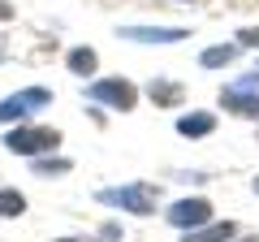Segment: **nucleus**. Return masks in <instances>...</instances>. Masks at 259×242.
I'll list each match as a JSON object with an SVG mask.
<instances>
[{"mask_svg":"<svg viewBox=\"0 0 259 242\" xmlns=\"http://www.w3.org/2000/svg\"><path fill=\"white\" fill-rule=\"evenodd\" d=\"M95 204L121 208V212H134V216H151L156 212V186H147V182H134V186H104L100 195H95Z\"/></svg>","mask_w":259,"mask_h":242,"instance_id":"nucleus-2","label":"nucleus"},{"mask_svg":"<svg viewBox=\"0 0 259 242\" xmlns=\"http://www.w3.org/2000/svg\"><path fill=\"white\" fill-rule=\"evenodd\" d=\"M147 95L160 104V108H173V104H182V83H168V78H151V87H147Z\"/></svg>","mask_w":259,"mask_h":242,"instance_id":"nucleus-11","label":"nucleus"},{"mask_svg":"<svg viewBox=\"0 0 259 242\" xmlns=\"http://www.w3.org/2000/svg\"><path fill=\"white\" fill-rule=\"evenodd\" d=\"M250 186H255V195H259V177H255V182H250Z\"/></svg>","mask_w":259,"mask_h":242,"instance_id":"nucleus-18","label":"nucleus"},{"mask_svg":"<svg viewBox=\"0 0 259 242\" xmlns=\"http://www.w3.org/2000/svg\"><path fill=\"white\" fill-rule=\"evenodd\" d=\"M242 242H259V238H242Z\"/></svg>","mask_w":259,"mask_h":242,"instance_id":"nucleus-19","label":"nucleus"},{"mask_svg":"<svg viewBox=\"0 0 259 242\" xmlns=\"http://www.w3.org/2000/svg\"><path fill=\"white\" fill-rule=\"evenodd\" d=\"M5 147H9L13 156H48V151L61 147V130H56V126H26V121H18V126L5 134Z\"/></svg>","mask_w":259,"mask_h":242,"instance_id":"nucleus-1","label":"nucleus"},{"mask_svg":"<svg viewBox=\"0 0 259 242\" xmlns=\"http://www.w3.org/2000/svg\"><path fill=\"white\" fill-rule=\"evenodd\" d=\"M87 100L100 104V108H112V112H130L139 104V87L130 78H100V83L87 87Z\"/></svg>","mask_w":259,"mask_h":242,"instance_id":"nucleus-3","label":"nucleus"},{"mask_svg":"<svg viewBox=\"0 0 259 242\" xmlns=\"http://www.w3.org/2000/svg\"><path fill=\"white\" fill-rule=\"evenodd\" d=\"M56 242H87V238H56Z\"/></svg>","mask_w":259,"mask_h":242,"instance_id":"nucleus-17","label":"nucleus"},{"mask_svg":"<svg viewBox=\"0 0 259 242\" xmlns=\"http://www.w3.org/2000/svg\"><path fill=\"white\" fill-rule=\"evenodd\" d=\"M233 233H238V225L233 221H216V225H199V229H186L182 242H229Z\"/></svg>","mask_w":259,"mask_h":242,"instance_id":"nucleus-10","label":"nucleus"},{"mask_svg":"<svg viewBox=\"0 0 259 242\" xmlns=\"http://www.w3.org/2000/svg\"><path fill=\"white\" fill-rule=\"evenodd\" d=\"M65 65H69V74L91 78V74H95V65H100V56H95V48H74V52L65 56Z\"/></svg>","mask_w":259,"mask_h":242,"instance_id":"nucleus-12","label":"nucleus"},{"mask_svg":"<svg viewBox=\"0 0 259 242\" xmlns=\"http://www.w3.org/2000/svg\"><path fill=\"white\" fill-rule=\"evenodd\" d=\"M190 35L186 26H164V30H151V26H121V39L130 44H182Z\"/></svg>","mask_w":259,"mask_h":242,"instance_id":"nucleus-6","label":"nucleus"},{"mask_svg":"<svg viewBox=\"0 0 259 242\" xmlns=\"http://www.w3.org/2000/svg\"><path fill=\"white\" fill-rule=\"evenodd\" d=\"M238 56H242V44H212V48L199 52V65L203 69H225V65H233Z\"/></svg>","mask_w":259,"mask_h":242,"instance_id":"nucleus-9","label":"nucleus"},{"mask_svg":"<svg viewBox=\"0 0 259 242\" xmlns=\"http://www.w3.org/2000/svg\"><path fill=\"white\" fill-rule=\"evenodd\" d=\"M212 130H216V112L194 108V112H186V117H177V134H182V139H207Z\"/></svg>","mask_w":259,"mask_h":242,"instance_id":"nucleus-8","label":"nucleus"},{"mask_svg":"<svg viewBox=\"0 0 259 242\" xmlns=\"http://www.w3.org/2000/svg\"><path fill=\"white\" fill-rule=\"evenodd\" d=\"M69 169L74 165H69L65 156H35V173L39 177H61V173H69Z\"/></svg>","mask_w":259,"mask_h":242,"instance_id":"nucleus-14","label":"nucleus"},{"mask_svg":"<svg viewBox=\"0 0 259 242\" xmlns=\"http://www.w3.org/2000/svg\"><path fill=\"white\" fill-rule=\"evenodd\" d=\"M26 212V195L13 186H0V216H22Z\"/></svg>","mask_w":259,"mask_h":242,"instance_id":"nucleus-13","label":"nucleus"},{"mask_svg":"<svg viewBox=\"0 0 259 242\" xmlns=\"http://www.w3.org/2000/svg\"><path fill=\"white\" fill-rule=\"evenodd\" d=\"M9 18H13V9L5 5V0H0V22H9Z\"/></svg>","mask_w":259,"mask_h":242,"instance_id":"nucleus-16","label":"nucleus"},{"mask_svg":"<svg viewBox=\"0 0 259 242\" xmlns=\"http://www.w3.org/2000/svg\"><path fill=\"white\" fill-rule=\"evenodd\" d=\"M212 221V204H207L203 195H186V199H177V204H168V225L173 229H199V225H207Z\"/></svg>","mask_w":259,"mask_h":242,"instance_id":"nucleus-5","label":"nucleus"},{"mask_svg":"<svg viewBox=\"0 0 259 242\" xmlns=\"http://www.w3.org/2000/svg\"><path fill=\"white\" fill-rule=\"evenodd\" d=\"M238 44H242V48H259V26H246V30H238Z\"/></svg>","mask_w":259,"mask_h":242,"instance_id":"nucleus-15","label":"nucleus"},{"mask_svg":"<svg viewBox=\"0 0 259 242\" xmlns=\"http://www.w3.org/2000/svg\"><path fill=\"white\" fill-rule=\"evenodd\" d=\"M221 104L233 112V117H250V121H259V91L229 87V91H221Z\"/></svg>","mask_w":259,"mask_h":242,"instance_id":"nucleus-7","label":"nucleus"},{"mask_svg":"<svg viewBox=\"0 0 259 242\" xmlns=\"http://www.w3.org/2000/svg\"><path fill=\"white\" fill-rule=\"evenodd\" d=\"M48 104H52V91L48 87H22L9 100H0V126H18V121H26L30 112L48 108Z\"/></svg>","mask_w":259,"mask_h":242,"instance_id":"nucleus-4","label":"nucleus"}]
</instances>
